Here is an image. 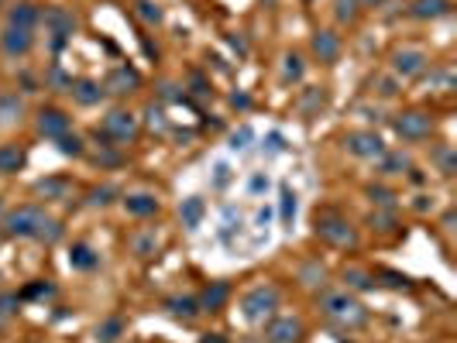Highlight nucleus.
<instances>
[{
    "label": "nucleus",
    "instance_id": "nucleus-38",
    "mask_svg": "<svg viewBox=\"0 0 457 343\" xmlns=\"http://www.w3.org/2000/svg\"><path fill=\"white\" fill-rule=\"evenodd\" d=\"M434 165L440 168V176H454L457 172V155H454V148L451 144H440V148H434Z\"/></svg>",
    "mask_w": 457,
    "mask_h": 343
},
{
    "label": "nucleus",
    "instance_id": "nucleus-35",
    "mask_svg": "<svg viewBox=\"0 0 457 343\" xmlns=\"http://www.w3.org/2000/svg\"><path fill=\"white\" fill-rule=\"evenodd\" d=\"M299 282H303L306 289H323V285H327V268H323L320 261H306V265L299 268Z\"/></svg>",
    "mask_w": 457,
    "mask_h": 343
},
{
    "label": "nucleus",
    "instance_id": "nucleus-30",
    "mask_svg": "<svg viewBox=\"0 0 457 343\" xmlns=\"http://www.w3.org/2000/svg\"><path fill=\"white\" fill-rule=\"evenodd\" d=\"M296 213H299V196L293 185H282L278 189V220L282 227H293L296 224Z\"/></svg>",
    "mask_w": 457,
    "mask_h": 343
},
{
    "label": "nucleus",
    "instance_id": "nucleus-41",
    "mask_svg": "<svg viewBox=\"0 0 457 343\" xmlns=\"http://www.w3.org/2000/svg\"><path fill=\"white\" fill-rule=\"evenodd\" d=\"M375 278H386V285L395 289V292H410L412 289V278H406V274L399 272H375Z\"/></svg>",
    "mask_w": 457,
    "mask_h": 343
},
{
    "label": "nucleus",
    "instance_id": "nucleus-5",
    "mask_svg": "<svg viewBox=\"0 0 457 343\" xmlns=\"http://www.w3.org/2000/svg\"><path fill=\"white\" fill-rule=\"evenodd\" d=\"M96 135L107 137L117 148H120V144H135L137 135H141V117L131 114V110H124V107H114V110H107V114L100 117Z\"/></svg>",
    "mask_w": 457,
    "mask_h": 343
},
{
    "label": "nucleus",
    "instance_id": "nucleus-21",
    "mask_svg": "<svg viewBox=\"0 0 457 343\" xmlns=\"http://www.w3.org/2000/svg\"><path fill=\"white\" fill-rule=\"evenodd\" d=\"M451 11H454L451 0H412L410 4V18H416V21H440Z\"/></svg>",
    "mask_w": 457,
    "mask_h": 343
},
{
    "label": "nucleus",
    "instance_id": "nucleus-18",
    "mask_svg": "<svg viewBox=\"0 0 457 343\" xmlns=\"http://www.w3.org/2000/svg\"><path fill=\"white\" fill-rule=\"evenodd\" d=\"M228 298L230 282H210V285H204V292L196 296V306H200V313H220L228 306Z\"/></svg>",
    "mask_w": 457,
    "mask_h": 343
},
{
    "label": "nucleus",
    "instance_id": "nucleus-27",
    "mask_svg": "<svg viewBox=\"0 0 457 343\" xmlns=\"http://www.w3.org/2000/svg\"><path fill=\"white\" fill-rule=\"evenodd\" d=\"M31 192L35 196H42V200H66L69 192H72V179H66V176H52V179H38V183L31 185Z\"/></svg>",
    "mask_w": 457,
    "mask_h": 343
},
{
    "label": "nucleus",
    "instance_id": "nucleus-20",
    "mask_svg": "<svg viewBox=\"0 0 457 343\" xmlns=\"http://www.w3.org/2000/svg\"><path fill=\"white\" fill-rule=\"evenodd\" d=\"M24 120V96L14 90H0V127H14Z\"/></svg>",
    "mask_w": 457,
    "mask_h": 343
},
{
    "label": "nucleus",
    "instance_id": "nucleus-55",
    "mask_svg": "<svg viewBox=\"0 0 457 343\" xmlns=\"http://www.w3.org/2000/svg\"><path fill=\"white\" fill-rule=\"evenodd\" d=\"M4 206H7V203H4V196H0V216H4Z\"/></svg>",
    "mask_w": 457,
    "mask_h": 343
},
{
    "label": "nucleus",
    "instance_id": "nucleus-28",
    "mask_svg": "<svg viewBox=\"0 0 457 343\" xmlns=\"http://www.w3.org/2000/svg\"><path fill=\"white\" fill-rule=\"evenodd\" d=\"M69 265H72V272H93L100 265V254L93 251L87 241H76L69 248Z\"/></svg>",
    "mask_w": 457,
    "mask_h": 343
},
{
    "label": "nucleus",
    "instance_id": "nucleus-36",
    "mask_svg": "<svg viewBox=\"0 0 457 343\" xmlns=\"http://www.w3.org/2000/svg\"><path fill=\"white\" fill-rule=\"evenodd\" d=\"M365 192L368 200L375 203V209H395L399 206V196H395V189H389V185H368Z\"/></svg>",
    "mask_w": 457,
    "mask_h": 343
},
{
    "label": "nucleus",
    "instance_id": "nucleus-46",
    "mask_svg": "<svg viewBox=\"0 0 457 343\" xmlns=\"http://www.w3.org/2000/svg\"><path fill=\"white\" fill-rule=\"evenodd\" d=\"M18 306H21V296H0V313L4 316H14Z\"/></svg>",
    "mask_w": 457,
    "mask_h": 343
},
{
    "label": "nucleus",
    "instance_id": "nucleus-13",
    "mask_svg": "<svg viewBox=\"0 0 457 343\" xmlns=\"http://www.w3.org/2000/svg\"><path fill=\"white\" fill-rule=\"evenodd\" d=\"M35 31L31 28H11V24H4V31H0V52L7 55V59H24V55H31V48H35Z\"/></svg>",
    "mask_w": 457,
    "mask_h": 343
},
{
    "label": "nucleus",
    "instance_id": "nucleus-26",
    "mask_svg": "<svg viewBox=\"0 0 457 343\" xmlns=\"http://www.w3.org/2000/svg\"><path fill=\"white\" fill-rule=\"evenodd\" d=\"M128 248H131L135 257H159V237H155L152 227L131 230V233H128Z\"/></svg>",
    "mask_w": 457,
    "mask_h": 343
},
{
    "label": "nucleus",
    "instance_id": "nucleus-24",
    "mask_svg": "<svg viewBox=\"0 0 457 343\" xmlns=\"http://www.w3.org/2000/svg\"><path fill=\"white\" fill-rule=\"evenodd\" d=\"M162 309L179 323H193L200 316V306H196V296H169L162 302Z\"/></svg>",
    "mask_w": 457,
    "mask_h": 343
},
{
    "label": "nucleus",
    "instance_id": "nucleus-32",
    "mask_svg": "<svg viewBox=\"0 0 457 343\" xmlns=\"http://www.w3.org/2000/svg\"><path fill=\"white\" fill-rule=\"evenodd\" d=\"M303 76H306V59L299 52H286V59H282V83L296 86V83H303Z\"/></svg>",
    "mask_w": 457,
    "mask_h": 343
},
{
    "label": "nucleus",
    "instance_id": "nucleus-40",
    "mask_svg": "<svg viewBox=\"0 0 457 343\" xmlns=\"http://www.w3.org/2000/svg\"><path fill=\"white\" fill-rule=\"evenodd\" d=\"M87 200H90V206H111L117 200V189L114 185H96L87 192Z\"/></svg>",
    "mask_w": 457,
    "mask_h": 343
},
{
    "label": "nucleus",
    "instance_id": "nucleus-14",
    "mask_svg": "<svg viewBox=\"0 0 457 343\" xmlns=\"http://www.w3.org/2000/svg\"><path fill=\"white\" fill-rule=\"evenodd\" d=\"M69 96H72V103H76V107H100V103L107 100V90H104V83H100V79L79 76V79H72V83H69Z\"/></svg>",
    "mask_w": 457,
    "mask_h": 343
},
{
    "label": "nucleus",
    "instance_id": "nucleus-53",
    "mask_svg": "<svg viewBox=\"0 0 457 343\" xmlns=\"http://www.w3.org/2000/svg\"><path fill=\"white\" fill-rule=\"evenodd\" d=\"M358 4H361V11H365V7H382L386 0H358Z\"/></svg>",
    "mask_w": 457,
    "mask_h": 343
},
{
    "label": "nucleus",
    "instance_id": "nucleus-49",
    "mask_svg": "<svg viewBox=\"0 0 457 343\" xmlns=\"http://www.w3.org/2000/svg\"><path fill=\"white\" fill-rule=\"evenodd\" d=\"M269 148H272V151H282V135H278V131L269 135Z\"/></svg>",
    "mask_w": 457,
    "mask_h": 343
},
{
    "label": "nucleus",
    "instance_id": "nucleus-16",
    "mask_svg": "<svg viewBox=\"0 0 457 343\" xmlns=\"http://www.w3.org/2000/svg\"><path fill=\"white\" fill-rule=\"evenodd\" d=\"M7 24L11 28H38L42 24V7L35 4V0H14L11 7H7Z\"/></svg>",
    "mask_w": 457,
    "mask_h": 343
},
{
    "label": "nucleus",
    "instance_id": "nucleus-22",
    "mask_svg": "<svg viewBox=\"0 0 457 343\" xmlns=\"http://www.w3.org/2000/svg\"><path fill=\"white\" fill-rule=\"evenodd\" d=\"M24 165H28V148L18 141H7L0 144V176H18Z\"/></svg>",
    "mask_w": 457,
    "mask_h": 343
},
{
    "label": "nucleus",
    "instance_id": "nucleus-4",
    "mask_svg": "<svg viewBox=\"0 0 457 343\" xmlns=\"http://www.w3.org/2000/svg\"><path fill=\"white\" fill-rule=\"evenodd\" d=\"M278 306H282V289L272 282H262L241 296V316L245 323H265L278 313Z\"/></svg>",
    "mask_w": 457,
    "mask_h": 343
},
{
    "label": "nucleus",
    "instance_id": "nucleus-52",
    "mask_svg": "<svg viewBox=\"0 0 457 343\" xmlns=\"http://www.w3.org/2000/svg\"><path fill=\"white\" fill-rule=\"evenodd\" d=\"M230 103H234V107H248L252 100H248V96H237V93H234V96H230Z\"/></svg>",
    "mask_w": 457,
    "mask_h": 343
},
{
    "label": "nucleus",
    "instance_id": "nucleus-15",
    "mask_svg": "<svg viewBox=\"0 0 457 343\" xmlns=\"http://www.w3.org/2000/svg\"><path fill=\"white\" fill-rule=\"evenodd\" d=\"M141 86V72H137L135 66H114L111 72H107V79H104V90H107V96L114 93V96H131V93Z\"/></svg>",
    "mask_w": 457,
    "mask_h": 343
},
{
    "label": "nucleus",
    "instance_id": "nucleus-51",
    "mask_svg": "<svg viewBox=\"0 0 457 343\" xmlns=\"http://www.w3.org/2000/svg\"><path fill=\"white\" fill-rule=\"evenodd\" d=\"M444 230H454V209L444 213Z\"/></svg>",
    "mask_w": 457,
    "mask_h": 343
},
{
    "label": "nucleus",
    "instance_id": "nucleus-48",
    "mask_svg": "<svg viewBox=\"0 0 457 343\" xmlns=\"http://www.w3.org/2000/svg\"><path fill=\"white\" fill-rule=\"evenodd\" d=\"M230 183V168L228 165H217V179H213V189H224Z\"/></svg>",
    "mask_w": 457,
    "mask_h": 343
},
{
    "label": "nucleus",
    "instance_id": "nucleus-56",
    "mask_svg": "<svg viewBox=\"0 0 457 343\" xmlns=\"http://www.w3.org/2000/svg\"><path fill=\"white\" fill-rule=\"evenodd\" d=\"M0 4H4V0H0Z\"/></svg>",
    "mask_w": 457,
    "mask_h": 343
},
{
    "label": "nucleus",
    "instance_id": "nucleus-2",
    "mask_svg": "<svg viewBox=\"0 0 457 343\" xmlns=\"http://www.w3.org/2000/svg\"><path fill=\"white\" fill-rule=\"evenodd\" d=\"M320 313L334 326H341V330H361L368 323L365 302L354 296V292H347V289H323Z\"/></svg>",
    "mask_w": 457,
    "mask_h": 343
},
{
    "label": "nucleus",
    "instance_id": "nucleus-8",
    "mask_svg": "<svg viewBox=\"0 0 457 343\" xmlns=\"http://www.w3.org/2000/svg\"><path fill=\"white\" fill-rule=\"evenodd\" d=\"M42 24H46L48 38H52V52H59L76 35V28H79L76 14L66 11V7H46L42 11Z\"/></svg>",
    "mask_w": 457,
    "mask_h": 343
},
{
    "label": "nucleus",
    "instance_id": "nucleus-19",
    "mask_svg": "<svg viewBox=\"0 0 457 343\" xmlns=\"http://www.w3.org/2000/svg\"><path fill=\"white\" fill-rule=\"evenodd\" d=\"M323 107H327V86H306V90H299L296 110H299V117H303V120L320 117Z\"/></svg>",
    "mask_w": 457,
    "mask_h": 343
},
{
    "label": "nucleus",
    "instance_id": "nucleus-31",
    "mask_svg": "<svg viewBox=\"0 0 457 343\" xmlns=\"http://www.w3.org/2000/svg\"><path fill=\"white\" fill-rule=\"evenodd\" d=\"M124 333H128V323H124V316H107V320L96 323V330H93L96 343H117Z\"/></svg>",
    "mask_w": 457,
    "mask_h": 343
},
{
    "label": "nucleus",
    "instance_id": "nucleus-7",
    "mask_svg": "<svg viewBox=\"0 0 457 343\" xmlns=\"http://www.w3.org/2000/svg\"><path fill=\"white\" fill-rule=\"evenodd\" d=\"M392 131H395V137H403L406 144H420V141H427V137L434 135V114H427L420 107L403 110V114L392 117Z\"/></svg>",
    "mask_w": 457,
    "mask_h": 343
},
{
    "label": "nucleus",
    "instance_id": "nucleus-43",
    "mask_svg": "<svg viewBox=\"0 0 457 343\" xmlns=\"http://www.w3.org/2000/svg\"><path fill=\"white\" fill-rule=\"evenodd\" d=\"M269 185H272V179H269V172H252V176H248V192H252V196H258V192H265Z\"/></svg>",
    "mask_w": 457,
    "mask_h": 343
},
{
    "label": "nucleus",
    "instance_id": "nucleus-9",
    "mask_svg": "<svg viewBox=\"0 0 457 343\" xmlns=\"http://www.w3.org/2000/svg\"><path fill=\"white\" fill-rule=\"evenodd\" d=\"M344 151L351 159H361V161H378L382 151H386V141L378 131H347L344 135Z\"/></svg>",
    "mask_w": 457,
    "mask_h": 343
},
{
    "label": "nucleus",
    "instance_id": "nucleus-33",
    "mask_svg": "<svg viewBox=\"0 0 457 343\" xmlns=\"http://www.w3.org/2000/svg\"><path fill=\"white\" fill-rule=\"evenodd\" d=\"M135 18L148 28H159L165 21V11H162L159 0H135Z\"/></svg>",
    "mask_w": 457,
    "mask_h": 343
},
{
    "label": "nucleus",
    "instance_id": "nucleus-34",
    "mask_svg": "<svg viewBox=\"0 0 457 343\" xmlns=\"http://www.w3.org/2000/svg\"><path fill=\"white\" fill-rule=\"evenodd\" d=\"M358 18H361V4L358 0H334V21L341 28L358 24Z\"/></svg>",
    "mask_w": 457,
    "mask_h": 343
},
{
    "label": "nucleus",
    "instance_id": "nucleus-44",
    "mask_svg": "<svg viewBox=\"0 0 457 343\" xmlns=\"http://www.w3.org/2000/svg\"><path fill=\"white\" fill-rule=\"evenodd\" d=\"M48 83L52 86H59V90H66L69 93V83H72V76H66L59 66H52V72H48Z\"/></svg>",
    "mask_w": 457,
    "mask_h": 343
},
{
    "label": "nucleus",
    "instance_id": "nucleus-37",
    "mask_svg": "<svg viewBox=\"0 0 457 343\" xmlns=\"http://www.w3.org/2000/svg\"><path fill=\"white\" fill-rule=\"evenodd\" d=\"M55 148H59V155H66V159H83L87 155V144H83V137L76 135V131H69L55 141Z\"/></svg>",
    "mask_w": 457,
    "mask_h": 343
},
{
    "label": "nucleus",
    "instance_id": "nucleus-1",
    "mask_svg": "<svg viewBox=\"0 0 457 343\" xmlns=\"http://www.w3.org/2000/svg\"><path fill=\"white\" fill-rule=\"evenodd\" d=\"M0 230H4V237H11V241H42V244H55V241H62V233H66L59 220H52L46 209L35 203L7 209V213L0 216Z\"/></svg>",
    "mask_w": 457,
    "mask_h": 343
},
{
    "label": "nucleus",
    "instance_id": "nucleus-42",
    "mask_svg": "<svg viewBox=\"0 0 457 343\" xmlns=\"http://www.w3.org/2000/svg\"><path fill=\"white\" fill-rule=\"evenodd\" d=\"M252 137H254V131H252V127H248V124H245L241 131H234V135H230V151H245Z\"/></svg>",
    "mask_w": 457,
    "mask_h": 343
},
{
    "label": "nucleus",
    "instance_id": "nucleus-12",
    "mask_svg": "<svg viewBox=\"0 0 457 343\" xmlns=\"http://www.w3.org/2000/svg\"><path fill=\"white\" fill-rule=\"evenodd\" d=\"M310 52H313V59H317L320 66H334L344 52V38L334 28H317V31L310 35Z\"/></svg>",
    "mask_w": 457,
    "mask_h": 343
},
{
    "label": "nucleus",
    "instance_id": "nucleus-50",
    "mask_svg": "<svg viewBox=\"0 0 457 343\" xmlns=\"http://www.w3.org/2000/svg\"><path fill=\"white\" fill-rule=\"evenodd\" d=\"M200 343H228V340H224L220 333H204V337H200Z\"/></svg>",
    "mask_w": 457,
    "mask_h": 343
},
{
    "label": "nucleus",
    "instance_id": "nucleus-29",
    "mask_svg": "<svg viewBox=\"0 0 457 343\" xmlns=\"http://www.w3.org/2000/svg\"><path fill=\"white\" fill-rule=\"evenodd\" d=\"M204 216H206L204 196H186L183 203H179V220H183L186 230H200Z\"/></svg>",
    "mask_w": 457,
    "mask_h": 343
},
{
    "label": "nucleus",
    "instance_id": "nucleus-39",
    "mask_svg": "<svg viewBox=\"0 0 457 343\" xmlns=\"http://www.w3.org/2000/svg\"><path fill=\"white\" fill-rule=\"evenodd\" d=\"M368 224L375 233H392V230L399 227V220H395V209H375L371 216H368Z\"/></svg>",
    "mask_w": 457,
    "mask_h": 343
},
{
    "label": "nucleus",
    "instance_id": "nucleus-3",
    "mask_svg": "<svg viewBox=\"0 0 457 343\" xmlns=\"http://www.w3.org/2000/svg\"><path fill=\"white\" fill-rule=\"evenodd\" d=\"M313 233L317 241L334 248V251H354L358 248V230L351 227V220L337 213V209H320L313 220Z\"/></svg>",
    "mask_w": 457,
    "mask_h": 343
},
{
    "label": "nucleus",
    "instance_id": "nucleus-17",
    "mask_svg": "<svg viewBox=\"0 0 457 343\" xmlns=\"http://www.w3.org/2000/svg\"><path fill=\"white\" fill-rule=\"evenodd\" d=\"M410 168H412L410 151H392V148H386V151H382V159L375 161V172H378L382 179H395V176H406Z\"/></svg>",
    "mask_w": 457,
    "mask_h": 343
},
{
    "label": "nucleus",
    "instance_id": "nucleus-23",
    "mask_svg": "<svg viewBox=\"0 0 457 343\" xmlns=\"http://www.w3.org/2000/svg\"><path fill=\"white\" fill-rule=\"evenodd\" d=\"M341 282L347 292H371V289H378V278L375 272H368V268H358V265H347L341 272Z\"/></svg>",
    "mask_w": 457,
    "mask_h": 343
},
{
    "label": "nucleus",
    "instance_id": "nucleus-6",
    "mask_svg": "<svg viewBox=\"0 0 457 343\" xmlns=\"http://www.w3.org/2000/svg\"><path fill=\"white\" fill-rule=\"evenodd\" d=\"M430 66H434V62H430V55H427L423 48H416V45H403V48H395V52L389 55V72L399 79V83L423 79Z\"/></svg>",
    "mask_w": 457,
    "mask_h": 343
},
{
    "label": "nucleus",
    "instance_id": "nucleus-11",
    "mask_svg": "<svg viewBox=\"0 0 457 343\" xmlns=\"http://www.w3.org/2000/svg\"><path fill=\"white\" fill-rule=\"evenodd\" d=\"M262 326H265V343H299L306 337V323L299 316H278L275 313L272 320H265Z\"/></svg>",
    "mask_w": 457,
    "mask_h": 343
},
{
    "label": "nucleus",
    "instance_id": "nucleus-47",
    "mask_svg": "<svg viewBox=\"0 0 457 343\" xmlns=\"http://www.w3.org/2000/svg\"><path fill=\"white\" fill-rule=\"evenodd\" d=\"M399 93V79L392 76V79H378V96H386V100H392Z\"/></svg>",
    "mask_w": 457,
    "mask_h": 343
},
{
    "label": "nucleus",
    "instance_id": "nucleus-45",
    "mask_svg": "<svg viewBox=\"0 0 457 343\" xmlns=\"http://www.w3.org/2000/svg\"><path fill=\"white\" fill-rule=\"evenodd\" d=\"M42 296H52V285H46V282H35V285H28L21 292V298H42Z\"/></svg>",
    "mask_w": 457,
    "mask_h": 343
},
{
    "label": "nucleus",
    "instance_id": "nucleus-10",
    "mask_svg": "<svg viewBox=\"0 0 457 343\" xmlns=\"http://www.w3.org/2000/svg\"><path fill=\"white\" fill-rule=\"evenodd\" d=\"M72 131V117L62 110V107H42L38 114H35V135L46 137V141H59L62 135Z\"/></svg>",
    "mask_w": 457,
    "mask_h": 343
},
{
    "label": "nucleus",
    "instance_id": "nucleus-25",
    "mask_svg": "<svg viewBox=\"0 0 457 343\" xmlns=\"http://www.w3.org/2000/svg\"><path fill=\"white\" fill-rule=\"evenodd\" d=\"M124 209L135 216V220H148L162 209V203L152 196V192H128L124 196Z\"/></svg>",
    "mask_w": 457,
    "mask_h": 343
},
{
    "label": "nucleus",
    "instance_id": "nucleus-54",
    "mask_svg": "<svg viewBox=\"0 0 457 343\" xmlns=\"http://www.w3.org/2000/svg\"><path fill=\"white\" fill-rule=\"evenodd\" d=\"M4 326H7V316H4V313H0V330H4Z\"/></svg>",
    "mask_w": 457,
    "mask_h": 343
}]
</instances>
